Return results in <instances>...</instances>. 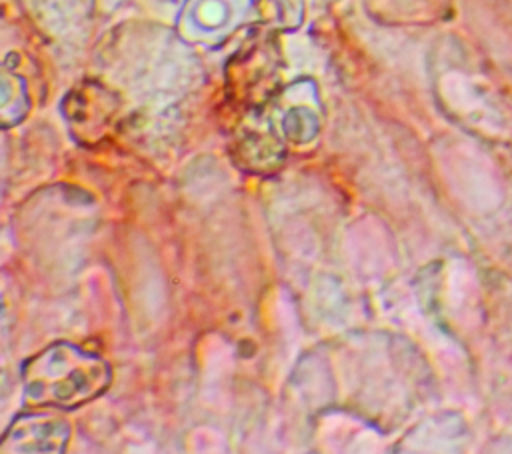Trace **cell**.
<instances>
[{
  "label": "cell",
  "instance_id": "obj_3",
  "mask_svg": "<svg viewBox=\"0 0 512 454\" xmlns=\"http://www.w3.org/2000/svg\"><path fill=\"white\" fill-rule=\"evenodd\" d=\"M248 0H190L188 16L200 28L210 34L226 28L238 10H244ZM206 32V34H208Z\"/></svg>",
  "mask_w": 512,
  "mask_h": 454
},
{
  "label": "cell",
  "instance_id": "obj_2",
  "mask_svg": "<svg viewBox=\"0 0 512 454\" xmlns=\"http://www.w3.org/2000/svg\"><path fill=\"white\" fill-rule=\"evenodd\" d=\"M68 424L40 412L22 414L2 438V452H60L68 442Z\"/></svg>",
  "mask_w": 512,
  "mask_h": 454
},
{
  "label": "cell",
  "instance_id": "obj_1",
  "mask_svg": "<svg viewBox=\"0 0 512 454\" xmlns=\"http://www.w3.org/2000/svg\"><path fill=\"white\" fill-rule=\"evenodd\" d=\"M22 378L28 404L72 410L108 388L110 368L100 356L58 342L26 360Z\"/></svg>",
  "mask_w": 512,
  "mask_h": 454
}]
</instances>
